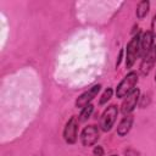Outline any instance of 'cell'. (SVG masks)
Returning a JSON list of instances; mask_svg holds the SVG:
<instances>
[{
    "label": "cell",
    "instance_id": "cell-1",
    "mask_svg": "<svg viewBox=\"0 0 156 156\" xmlns=\"http://www.w3.org/2000/svg\"><path fill=\"white\" fill-rule=\"evenodd\" d=\"M136 83H138V74L135 72H129L117 87V90H116L117 98H126L129 93L134 90V87L136 85Z\"/></svg>",
    "mask_w": 156,
    "mask_h": 156
},
{
    "label": "cell",
    "instance_id": "cell-2",
    "mask_svg": "<svg viewBox=\"0 0 156 156\" xmlns=\"http://www.w3.org/2000/svg\"><path fill=\"white\" fill-rule=\"evenodd\" d=\"M139 55H140V37L136 34L130 39V41L127 45V51H126L127 68H130L134 65V62Z\"/></svg>",
    "mask_w": 156,
    "mask_h": 156
},
{
    "label": "cell",
    "instance_id": "cell-3",
    "mask_svg": "<svg viewBox=\"0 0 156 156\" xmlns=\"http://www.w3.org/2000/svg\"><path fill=\"white\" fill-rule=\"evenodd\" d=\"M117 115H118V108L116 105H110L104 111V113L101 115V118H100V127L104 132H108L112 128V126L117 118Z\"/></svg>",
    "mask_w": 156,
    "mask_h": 156
},
{
    "label": "cell",
    "instance_id": "cell-4",
    "mask_svg": "<svg viewBox=\"0 0 156 156\" xmlns=\"http://www.w3.org/2000/svg\"><path fill=\"white\" fill-rule=\"evenodd\" d=\"M77 133H78V121L73 116L69 118V121L66 123L63 129V138L68 144H74L77 140Z\"/></svg>",
    "mask_w": 156,
    "mask_h": 156
},
{
    "label": "cell",
    "instance_id": "cell-5",
    "mask_svg": "<svg viewBox=\"0 0 156 156\" xmlns=\"http://www.w3.org/2000/svg\"><path fill=\"white\" fill-rule=\"evenodd\" d=\"M80 139H82V144L84 146L94 145L98 141V139H99V129H98V127L94 126V124L85 127L83 129V132H82Z\"/></svg>",
    "mask_w": 156,
    "mask_h": 156
},
{
    "label": "cell",
    "instance_id": "cell-6",
    "mask_svg": "<svg viewBox=\"0 0 156 156\" xmlns=\"http://www.w3.org/2000/svg\"><path fill=\"white\" fill-rule=\"evenodd\" d=\"M100 84H96V85H94V87H91L88 91H85V93H83L80 96H78V99L76 100V106L77 107H84V106H87V105H89L90 102H91V100L98 95V93H99V90H100Z\"/></svg>",
    "mask_w": 156,
    "mask_h": 156
},
{
    "label": "cell",
    "instance_id": "cell-7",
    "mask_svg": "<svg viewBox=\"0 0 156 156\" xmlns=\"http://www.w3.org/2000/svg\"><path fill=\"white\" fill-rule=\"evenodd\" d=\"M139 94H140L139 89H134L132 93H129L126 96V99L122 102V108H121L124 115H129L134 110V107L136 106L138 99H139Z\"/></svg>",
    "mask_w": 156,
    "mask_h": 156
},
{
    "label": "cell",
    "instance_id": "cell-8",
    "mask_svg": "<svg viewBox=\"0 0 156 156\" xmlns=\"http://www.w3.org/2000/svg\"><path fill=\"white\" fill-rule=\"evenodd\" d=\"M155 61H156V46L154 45L151 48V50L143 57V61L140 63V72H141L143 76H146L150 72Z\"/></svg>",
    "mask_w": 156,
    "mask_h": 156
},
{
    "label": "cell",
    "instance_id": "cell-9",
    "mask_svg": "<svg viewBox=\"0 0 156 156\" xmlns=\"http://www.w3.org/2000/svg\"><path fill=\"white\" fill-rule=\"evenodd\" d=\"M154 41V35L151 32H145L143 34V37L140 38V55L144 57L154 46L152 45Z\"/></svg>",
    "mask_w": 156,
    "mask_h": 156
},
{
    "label": "cell",
    "instance_id": "cell-10",
    "mask_svg": "<svg viewBox=\"0 0 156 156\" xmlns=\"http://www.w3.org/2000/svg\"><path fill=\"white\" fill-rule=\"evenodd\" d=\"M132 124H133V116H132L130 113H129V115H126V116L122 118V121L119 122L118 127H117V133H118V135H121V136L126 135V134L130 130Z\"/></svg>",
    "mask_w": 156,
    "mask_h": 156
},
{
    "label": "cell",
    "instance_id": "cell-11",
    "mask_svg": "<svg viewBox=\"0 0 156 156\" xmlns=\"http://www.w3.org/2000/svg\"><path fill=\"white\" fill-rule=\"evenodd\" d=\"M149 9H150V2L147 0L140 1L138 4V6H136V17L138 18H144L147 15Z\"/></svg>",
    "mask_w": 156,
    "mask_h": 156
},
{
    "label": "cell",
    "instance_id": "cell-12",
    "mask_svg": "<svg viewBox=\"0 0 156 156\" xmlns=\"http://www.w3.org/2000/svg\"><path fill=\"white\" fill-rule=\"evenodd\" d=\"M93 110H94V106H93L91 104H89V105L84 106V107H83V110H82V112H80V115H79V121H80V122L87 121V119L90 117V115H91Z\"/></svg>",
    "mask_w": 156,
    "mask_h": 156
},
{
    "label": "cell",
    "instance_id": "cell-13",
    "mask_svg": "<svg viewBox=\"0 0 156 156\" xmlns=\"http://www.w3.org/2000/svg\"><path fill=\"white\" fill-rule=\"evenodd\" d=\"M111 96H112V89H111V88H107V89L105 90V93L102 94L101 99H100V105H104L105 102H107V101L111 99Z\"/></svg>",
    "mask_w": 156,
    "mask_h": 156
},
{
    "label": "cell",
    "instance_id": "cell-14",
    "mask_svg": "<svg viewBox=\"0 0 156 156\" xmlns=\"http://www.w3.org/2000/svg\"><path fill=\"white\" fill-rule=\"evenodd\" d=\"M151 33L154 37H156V13L152 18V22H151Z\"/></svg>",
    "mask_w": 156,
    "mask_h": 156
},
{
    "label": "cell",
    "instance_id": "cell-15",
    "mask_svg": "<svg viewBox=\"0 0 156 156\" xmlns=\"http://www.w3.org/2000/svg\"><path fill=\"white\" fill-rule=\"evenodd\" d=\"M94 155L95 156H102L104 155V149L101 146H95L94 147Z\"/></svg>",
    "mask_w": 156,
    "mask_h": 156
},
{
    "label": "cell",
    "instance_id": "cell-16",
    "mask_svg": "<svg viewBox=\"0 0 156 156\" xmlns=\"http://www.w3.org/2000/svg\"><path fill=\"white\" fill-rule=\"evenodd\" d=\"M155 80H156V76H155Z\"/></svg>",
    "mask_w": 156,
    "mask_h": 156
},
{
    "label": "cell",
    "instance_id": "cell-17",
    "mask_svg": "<svg viewBox=\"0 0 156 156\" xmlns=\"http://www.w3.org/2000/svg\"><path fill=\"white\" fill-rule=\"evenodd\" d=\"M112 156H115V155H112Z\"/></svg>",
    "mask_w": 156,
    "mask_h": 156
}]
</instances>
